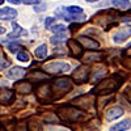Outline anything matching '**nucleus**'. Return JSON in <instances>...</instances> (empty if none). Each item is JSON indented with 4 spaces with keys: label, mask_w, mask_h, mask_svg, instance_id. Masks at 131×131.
I'll return each instance as SVG.
<instances>
[{
    "label": "nucleus",
    "mask_w": 131,
    "mask_h": 131,
    "mask_svg": "<svg viewBox=\"0 0 131 131\" xmlns=\"http://www.w3.org/2000/svg\"><path fill=\"white\" fill-rule=\"evenodd\" d=\"M57 114L60 118L62 122H66L68 125H73V123H81L86 121V113L83 109L75 106L72 104H67V105H59L57 107Z\"/></svg>",
    "instance_id": "1"
},
{
    "label": "nucleus",
    "mask_w": 131,
    "mask_h": 131,
    "mask_svg": "<svg viewBox=\"0 0 131 131\" xmlns=\"http://www.w3.org/2000/svg\"><path fill=\"white\" fill-rule=\"evenodd\" d=\"M125 79L121 73H113L107 78H104L98 81V84H96V86L92 89L93 93H96L97 96L101 94H113L114 92H117L119 88L122 86Z\"/></svg>",
    "instance_id": "2"
},
{
    "label": "nucleus",
    "mask_w": 131,
    "mask_h": 131,
    "mask_svg": "<svg viewBox=\"0 0 131 131\" xmlns=\"http://www.w3.org/2000/svg\"><path fill=\"white\" fill-rule=\"evenodd\" d=\"M34 92H36L37 101L41 104H50L55 101L51 83H45V81L37 83V85L34 86Z\"/></svg>",
    "instance_id": "3"
},
{
    "label": "nucleus",
    "mask_w": 131,
    "mask_h": 131,
    "mask_svg": "<svg viewBox=\"0 0 131 131\" xmlns=\"http://www.w3.org/2000/svg\"><path fill=\"white\" fill-rule=\"evenodd\" d=\"M72 78H68V76H63V78L55 79V81L51 83L52 84V92H54V97H55V101L60 100L62 97H64L67 93H70L73 89V85L71 81Z\"/></svg>",
    "instance_id": "4"
},
{
    "label": "nucleus",
    "mask_w": 131,
    "mask_h": 131,
    "mask_svg": "<svg viewBox=\"0 0 131 131\" xmlns=\"http://www.w3.org/2000/svg\"><path fill=\"white\" fill-rule=\"evenodd\" d=\"M91 73H92V70H91L89 66L80 64L79 67L75 68V71H72L71 78H72V81L76 85H81V84H85V83H89Z\"/></svg>",
    "instance_id": "5"
},
{
    "label": "nucleus",
    "mask_w": 131,
    "mask_h": 131,
    "mask_svg": "<svg viewBox=\"0 0 131 131\" xmlns=\"http://www.w3.org/2000/svg\"><path fill=\"white\" fill-rule=\"evenodd\" d=\"M94 101H96V93H93L91 91V93L81 94V96H78V97L72 98V100L70 101V104L83 109V110H88V109H91L93 106Z\"/></svg>",
    "instance_id": "6"
},
{
    "label": "nucleus",
    "mask_w": 131,
    "mask_h": 131,
    "mask_svg": "<svg viewBox=\"0 0 131 131\" xmlns=\"http://www.w3.org/2000/svg\"><path fill=\"white\" fill-rule=\"evenodd\" d=\"M70 64L66 63V62H60V60H57V62H50L47 64L43 66V70L46 72H49L50 75H59V73H63V72H67L70 71Z\"/></svg>",
    "instance_id": "7"
},
{
    "label": "nucleus",
    "mask_w": 131,
    "mask_h": 131,
    "mask_svg": "<svg viewBox=\"0 0 131 131\" xmlns=\"http://www.w3.org/2000/svg\"><path fill=\"white\" fill-rule=\"evenodd\" d=\"M67 47L70 50V54L72 58H76V59H83L84 57V46L81 45V42L78 39H68L67 41Z\"/></svg>",
    "instance_id": "8"
},
{
    "label": "nucleus",
    "mask_w": 131,
    "mask_h": 131,
    "mask_svg": "<svg viewBox=\"0 0 131 131\" xmlns=\"http://www.w3.org/2000/svg\"><path fill=\"white\" fill-rule=\"evenodd\" d=\"M106 57V52L104 51H98L97 50H91L89 52L84 54L83 57V62L84 63H97V62H102Z\"/></svg>",
    "instance_id": "9"
},
{
    "label": "nucleus",
    "mask_w": 131,
    "mask_h": 131,
    "mask_svg": "<svg viewBox=\"0 0 131 131\" xmlns=\"http://www.w3.org/2000/svg\"><path fill=\"white\" fill-rule=\"evenodd\" d=\"M51 75L49 72H46L45 70L41 71V70H33L29 71L26 73V79L28 80H34V83H41V81H45V79H50Z\"/></svg>",
    "instance_id": "10"
},
{
    "label": "nucleus",
    "mask_w": 131,
    "mask_h": 131,
    "mask_svg": "<svg viewBox=\"0 0 131 131\" xmlns=\"http://www.w3.org/2000/svg\"><path fill=\"white\" fill-rule=\"evenodd\" d=\"M13 89L17 92V93H21V94H29L31 91H33V84L30 83V80H18L13 84Z\"/></svg>",
    "instance_id": "11"
},
{
    "label": "nucleus",
    "mask_w": 131,
    "mask_h": 131,
    "mask_svg": "<svg viewBox=\"0 0 131 131\" xmlns=\"http://www.w3.org/2000/svg\"><path fill=\"white\" fill-rule=\"evenodd\" d=\"M25 75H26V70L24 67H18V66H13L12 68H9L5 72L7 78L12 79V80H20V79H23Z\"/></svg>",
    "instance_id": "12"
},
{
    "label": "nucleus",
    "mask_w": 131,
    "mask_h": 131,
    "mask_svg": "<svg viewBox=\"0 0 131 131\" xmlns=\"http://www.w3.org/2000/svg\"><path fill=\"white\" fill-rule=\"evenodd\" d=\"M15 89H2V93H0V102L4 106H8V105H12L15 104Z\"/></svg>",
    "instance_id": "13"
},
{
    "label": "nucleus",
    "mask_w": 131,
    "mask_h": 131,
    "mask_svg": "<svg viewBox=\"0 0 131 131\" xmlns=\"http://www.w3.org/2000/svg\"><path fill=\"white\" fill-rule=\"evenodd\" d=\"M123 109L121 106H113L110 109H107L105 112V119L107 122H112V121H115V119L121 118L123 115Z\"/></svg>",
    "instance_id": "14"
},
{
    "label": "nucleus",
    "mask_w": 131,
    "mask_h": 131,
    "mask_svg": "<svg viewBox=\"0 0 131 131\" xmlns=\"http://www.w3.org/2000/svg\"><path fill=\"white\" fill-rule=\"evenodd\" d=\"M128 37H131V26H126L123 29H119L115 34L113 36V39H114L115 43H122Z\"/></svg>",
    "instance_id": "15"
},
{
    "label": "nucleus",
    "mask_w": 131,
    "mask_h": 131,
    "mask_svg": "<svg viewBox=\"0 0 131 131\" xmlns=\"http://www.w3.org/2000/svg\"><path fill=\"white\" fill-rule=\"evenodd\" d=\"M78 39L81 42V45H83L86 50H97L98 47H100V43H98L97 41H94V39H92L91 37L80 36Z\"/></svg>",
    "instance_id": "16"
},
{
    "label": "nucleus",
    "mask_w": 131,
    "mask_h": 131,
    "mask_svg": "<svg viewBox=\"0 0 131 131\" xmlns=\"http://www.w3.org/2000/svg\"><path fill=\"white\" fill-rule=\"evenodd\" d=\"M12 28H13V31L10 34L7 36V39L5 41H2V43L4 42H8V41H12V38H17V37H21V36H26V30L24 28H21L17 23H13L12 24Z\"/></svg>",
    "instance_id": "17"
},
{
    "label": "nucleus",
    "mask_w": 131,
    "mask_h": 131,
    "mask_svg": "<svg viewBox=\"0 0 131 131\" xmlns=\"http://www.w3.org/2000/svg\"><path fill=\"white\" fill-rule=\"evenodd\" d=\"M0 17H2V20H4V21L16 18L17 17V10L13 9V8H9V7H3L2 10H0Z\"/></svg>",
    "instance_id": "18"
},
{
    "label": "nucleus",
    "mask_w": 131,
    "mask_h": 131,
    "mask_svg": "<svg viewBox=\"0 0 131 131\" xmlns=\"http://www.w3.org/2000/svg\"><path fill=\"white\" fill-rule=\"evenodd\" d=\"M113 101V96L112 94H101V96H97V110L101 112L102 109Z\"/></svg>",
    "instance_id": "19"
},
{
    "label": "nucleus",
    "mask_w": 131,
    "mask_h": 131,
    "mask_svg": "<svg viewBox=\"0 0 131 131\" xmlns=\"http://www.w3.org/2000/svg\"><path fill=\"white\" fill-rule=\"evenodd\" d=\"M43 121L45 123H50V125H60V118L58 117L57 112L55 113H47L43 115Z\"/></svg>",
    "instance_id": "20"
},
{
    "label": "nucleus",
    "mask_w": 131,
    "mask_h": 131,
    "mask_svg": "<svg viewBox=\"0 0 131 131\" xmlns=\"http://www.w3.org/2000/svg\"><path fill=\"white\" fill-rule=\"evenodd\" d=\"M130 127H131V121H130V119H125V121L119 122V123H115L114 126H112L109 131H126Z\"/></svg>",
    "instance_id": "21"
},
{
    "label": "nucleus",
    "mask_w": 131,
    "mask_h": 131,
    "mask_svg": "<svg viewBox=\"0 0 131 131\" xmlns=\"http://www.w3.org/2000/svg\"><path fill=\"white\" fill-rule=\"evenodd\" d=\"M33 52H34V55H36L38 59H45V58L47 57V46L43 43V45L38 46Z\"/></svg>",
    "instance_id": "22"
},
{
    "label": "nucleus",
    "mask_w": 131,
    "mask_h": 131,
    "mask_svg": "<svg viewBox=\"0 0 131 131\" xmlns=\"http://www.w3.org/2000/svg\"><path fill=\"white\" fill-rule=\"evenodd\" d=\"M112 4L115 8H119V9H127V8L131 7L130 0H112Z\"/></svg>",
    "instance_id": "23"
},
{
    "label": "nucleus",
    "mask_w": 131,
    "mask_h": 131,
    "mask_svg": "<svg viewBox=\"0 0 131 131\" xmlns=\"http://www.w3.org/2000/svg\"><path fill=\"white\" fill-rule=\"evenodd\" d=\"M98 125H100V122L96 121V119H92V121H89L88 123L83 127V131H100Z\"/></svg>",
    "instance_id": "24"
},
{
    "label": "nucleus",
    "mask_w": 131,
    "mask_h": 131,
    "mask_svg": "<svg viewBox=\"0 0 131 131\" xmlns=\"http://www.w3.org/2000/svg\"><path fill=\"white\" fill-rule=\"evenodd\" d=\"M64 10L67 13H70V15H83L84 12H83V8L81 7H79V5H70V7H67V8H64Z\"/></svg>",
    "instance_id": "25"
},
{
    "label": "nucleus",
    "mask_w": 131,
    "mask_h": 131,
    "mask_svg": "<svg viewBox=\"0 0 131 131\" xmlns=\"http://www.w3.org/2000/svg\"><path fill=\"white\" fill-rule=\"evenodd\" d=\"M68 39L66 38L64 34H55V36H52L50 38V42L52 43V45H60V43H64V42H67Z\"/></svg>",
    "instance_id": "26"
},
{
    "label": "nucleus",
    "mask_w": 131,
    "mask_h": 131,
    "mask_svg": "<svg viewBox=\"0 0 131 131\" xmlns=\"http://www.w3.org/2000/svg\"><path fill=\"white\" fill-rule=\"evenodd\" d=\"M50 30L52 33H55V34H66V33H67V28L62 24H54L50 28Z\"/></svg>",
    "instance_id": "27"
},
{
    "label": "nucleus",
    "mask_w": 131,
    "mask_h": 131,
    "mask_svg": "<svg viewBox=\"0 0 131 131\" xmlns=\"http://www.w3.org/2000/svg\"><path fill=\"white\" fill-rule=\"evenodd\" d=\"M17 60L23 62V63H26V62L30 60V57H29V54L25 50H21L20 52H17Z\"/></svg>",
    "instance_id": "28"
},
{
    "label": "nucleus",
    "mask_w": 131,
    "mask_h": 131,
    "mask_svg": "<svg viewBox=\"0 0 131 131\" xmlns=\"http://www.w3.org/2000/svg\"><path fill=\"white\" fill-rule=\"evenodd\" d=\"M28 128H29V131H42V126H41V123L37 122V121L29 122V123H28Z\"/></svg>",
    "instance_id": "29"
},
{
    "label": "nucleus",
    "mask_w": 131,
    "mask_h": 131,
    "mask_svg": "<svg viewBox=\"0 0 131 131\" xmlns=\"http://www.w3.org/2000/svg\"><path fill=\"white\" fill-rule=\"evenodd\" d=\"M8 49H9L10 52H13V54H17V52H20L21 50H24L23 47L18 45V43H9V45H8Z\"/></svg>",
    "instance_id": "30"
},
{
    "label": "nucleus",
    "mask_w": 131,
    "mask_h": 131,
    "mask_svg": "<svg viewBox=\"0 0 131 131\" xmlns=\"http://www.w3.org/2000/svg\"><path fill=\"white\" fill-rule=\"evenodd\" d=\"M13 131H29L28 123H25V122L16 123V126H13Z\"/></svg>",
    "instance_id": "31"
},
{
    "label": "nucleus",
    "mask_w": 131,
    "mask_h": 131,
    "mask_svg": "<svg viewBox=\"0 0 131 131\" xmlns=\"http://www.w3.org/2000/svg\"><path fill=\"white\" fill-rule=\"evenodd\" d=\"M8 66H9V62L5 58V54L2 51V63H0V68H2V71H3V70H5L8 67Z\"/></svg>",
    "instance_id": "32"
},
{
    "label": "nucleus",
    "mask_w": 131,
    "mask_h": 131,
    "mask_svg": "<svg viewBox=\"0 0 131 131\" xmlns=\"http://www.w3.org/2000/svg\"><path fill=\"white\" fill-rule=\"evenodd\" d=\"M126 68H128V70H131V55H128V58L127 59H125V60H122L121 62Z\"/></svg>",
    "instance_id": "33"
},
{
    "label": "nucleus",
    "mask_w": 131,
    "mask_h": 131,
    "mask_svg": "<svg viewBox=\"0 0 131 131\" xmlns=\"http://www.w3.org/2000/svg\"><path fill=\"white\" fill-rule=\"evenodd\" d=\"M54 20H55V18H52V17H47V18H46V21H45L46 29H50V28H51V24L54 23Z\"/></svg>",
    "instance_id": "34"
},
{
    "label": "nucleus",
    "mask_w": 131,
    "mask_h": 131,
    "mask_svg": "<svg viewBox=\"0 0 131 131\" xmlns=\"http://www.w3.org/2000/svg\"><path fill=\"white\" fill-rule=\"evenodd\" d=\"M23 3L26 4V5H34V4L39 3V0H23Z\"/></svg>",
    "instance_id": "35"
},
{
    "label": "nucleus",
    "mask_w": 131,
    "mask_h": 131,
    "mask_svg": "<svg viewBox=\"0 0 131 131\" xmlns=\"http://www.w3.org/2000/svg\"><path fill=\"white\" fill-rule=\"evenodd\" d=\"M36 12H42V10H46V5H41V7H36L34 8Z\"/></svg>",
    "instance_id": "36"
},
{
    "label": "nucleus",
    "mask_w": 131,
    "mask_h": 131,
    "mask_svg": "<svg viewBox=\"0 0 131 131\" xmlns=\"http://www.w3.org/2000/svg\"><path fill=\"white\" fill-rule=\"evenodd\" d=\"M10 3H13V4H20L21 2H23V0H9Z\"/></svg>",
    "instance_id": "37"
},
{
    "label": "nucleus",
    "mask_w": 131,
    "mask_h": 131,
    "mask_svg": "<svg viewBox=\"0 0 131 131\" xmlns=\"http://www.w3.org/2000/svg\"><path fill=\"white\" fill-rule=\"evenodd\" d=\"M125 54H127V55H131V46H130V49H127V51H123Z\"/></svg>",
    "instance_id": "38"
},
{
    "label": "nucleus",
    "mask_w": 131,
    "mask_h": 131,
    "mask_svg": "<svg viewBox=\"0 0 131 131\" xmlns=\"http://www.w3.org/2000/svg\"><path fill=\"white\" fill-rule=\"evenodd\" d=\"M0 33H2V34H4V33H5V28H0Z\"/></svg>",
    "instance_id": "39"
},
{
    "label": "nucleus",
    "mask_w": 131,
    "mask_h": 131,
    "mask_svg": "<svg viewBox=\"0 0 131 131\" xmlns=\"http://www.w3.org/2000/svg\"><path fill=\"white\" fill-rule=\"evenodd\" d=\"M85 2H88V3H94V2H97V0H85Z\"/></svg>",
    "instance_id": "40"
},
{
    "label": "nucleus",
    "mask_w": 131,
    "mask_h": 131,
    "mask_svg": "<svg viewBox=\"0 0 131 131\" xmlns=\"http://www.w3.org/2000/svg\"><path fill=\"white\" fill-rule=\"evenodd\" d=\"M4 2H5V0H0V4H2V5H3V3H4Z\"/></svg>",
    "instance_id": "41"
},
{
    "label": "nucleus",
    "mask_w": 131,
    "mask_h": 131,
    "mask_svg": "<svg viewBox=\"0 0 131 131\" xmlns=\"http://www.w3.org/2000/svg\"><path fill=\"white\" fill-rule=\"evenodd\" d=\"M62 131H64V130H62Z\"/></svg>",
    "instance_id": "42"
}]
</instances>
